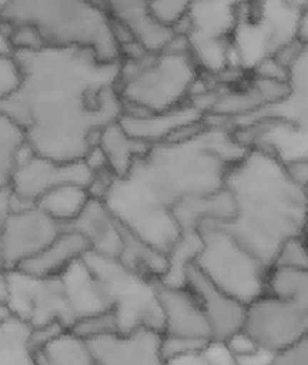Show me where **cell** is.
I'll list each match as a JSON object with an SVG mask.
<instances>
[{"instance_id":"cell-1","label":"cell","mask_w":308,"mask_h":365,"mask_svg":"<svg viewBox=\"0 0 308 365\" xmlns=\"http://www.w3.org/2000/svg\"><path fill=\"white\" fill-rule=\"evenodd\" d=\"M21 82L0 110L24 132L26 143L43 158L79 162L103 128L124 112L118 96L120 62H106L83 48L43 47L14 51Z\"/></svg>"},{"instance_id":"cell-2","label":"cell","mask_w":308,"mask_h":365,"mask_svg":"<svg viewBox=\"0 0 308 365\" xmlns=\"http://www.w3.org/2000/svg\"><path fill=\"white\" fill-rule=\"evenodd\" d=\"M248 150L233 128L205 120L195 135L151 145L130 171L112 178L103 201L127 230L168 255L182 236L174 208L224 189L228 169Z\"/></svg>"},{"instance_id":"cell-3","label":"cell","mask_w":308,"mask_h":365,"mask_svg":"<svg viewBox=\"0 0 308 365\" xmlns=\"http://www.w3.org/2000/svg\"><path fill=\"white\" fill-rule=\"evenodd\" d=\"M225 189L233 200L235 213L225 228L269 269L279 246L304 236L308 217L307 190L294 185L277 154L251 147L231 165Z\"/></svg>"},{"instance_id":"cell-4","label":"cell","mask_w":308,"mask_h":365,"mask_svg":"<svg viewBox=\"0 0 308 365\" xmlns=\"http://www.w3.org/2000/svg\"><path fill=\"white\" fill-rule=\"evenodd\" d=\"M0 24L29 26L46 47L83 48L106 62L123 59L113 20L93 0H5Z\"/></svg>"},{"instance_id":"cell-5","label":"cell","mask_w":308,"mask_h":365,"mask_svg":"<svg viewBox=\"0 0 308 365\" xmlns=\"http://www.w3.org/2000/svg\"><path fill=\"white\" fill-rule=\"evenodd\" d=\"M204 73L183 36L156 51L139 50L120 62L118 96L124 112L160 113L194 100Z\"/></svg>"},{"instance_id":"cell-6","label":"cell","mask_w":308,"mask_h":365,"mask_svg":"<svg viewBox=\"0 0 308 365\" xmlns=\"http://www.w3.org/2000/svg\"><path fill=\"white\" fill-rule=\"evenodd\" d=\"M243 331L272 355L307 335L308 270H269L266 293L248 305Z\"/></svg>"},{"instance_id":"cell-7","label":"cell","mask_w":308,"mask_h":365,"mask_svg":"<svg viewBox=\"0 0 308 365\" xmlns=\"http://www.w3.org/2000/svg\"><path fill=\"white\" fill-rule=\"evenodd\" d=\"M198 231L201 250L194 264L205 278L245 305L266 293L271 269L221 225L205 222Z\"/></svg>"},{"instance_id":"cell-8","label":"cell","mask_w":308,"mask_h":365,"mask_svg":"<svg viewBox=\"0 0 308 365\" xmlns=\"http://www.w3.org/2000/svg\"><path fill=\"white\" fill-rule=\"evenodd\" d=\"M83 262L91 269L117 320L118 332L147 328L163 334L158 297L159 281L125 267L120 259L88 251Z\"/></svg>"},{"instance_id":"cell-9","label":"cell","mask_w":308,"mask_h":365,"mask_svg":"<svg viewBox=\"0 0 308 365\" xmlns=\"http://www.w3.org/2000/svg\"><path fill=\"white\" fill-rule=\"evenodd\" d=\"M96 174L85 160L58 162L35 154L26 147L17 162L9 181V195L12 204L35 205L43 195L62 185H81L91 187Z\"/></svg>"},{"instance_id":"cell-10","label":"cell","mask_w":308,"mask_h":365,"mask_svg":"<svg viewBox=\"0 0 308 365\" xmlns=\"http://www.w3.org/2000/svg\"><path fill=\"white\" fill-rule=\"evenodd\" d=\"M9 308L12 314L34 329L61 324L67 331L73 319L59 277H32L17 269L8 270Z\"/></svg>"},{"instance_id":"cell-11","label":"cell","mask_w":308,"mask_h":365,"mask_svg":"<svg viewBox=\"0 0 308 365\" xmlns=\"http://www.w3.org/2000/svg\"><path fill=\"white\" fill-rule=\"evenodd\" d=\"M12 202V200H11ZM61 224L36 205L11 204L0 224V246L6 270L40 254L63 231Z\"/></svg>"},{"instance_id":"cell-12","label":"cell","mask_w":308,"mask_h":365,"mask_svg":"<svg viewBox=\"0 0 308 365\" xmlns=\"http://www.w3.org/2000/svg\"><path fill=\"white\" fill-rule=\"evenodd\" d=\"M185 285L195 294L207 317L213 343H225L230 336L243 329L248 305L205 278L194 263H190L185 272Z\"/></svg>"},{"instance_id":"cell-13","label":"cell","mask_w":308,"mask_h":365,"mask_svg":"<svg viewBox=\"0 0 308 365\" xmlns=\"http://www.w3.org/2000/svg\"><path fill=\"white\" fill-rule=\"evenodd\" d=\"M162 332L140 328L113 332L86 341L97 365H166Z\"/></svg>"},{"instance_id":"cell-14","label":"cell","mask_w":308,"mask_h":365,"mask_svg":"<svg viewBox=\"0 0 308 365\" xmlns=\"http://www.w3.org/2000/svg\"><path fill=\"white\" fill-rule=\"evenodd\" d=\"M205 118L207 113L204 108L197 100H192L182 108L160 113L123 112L118 121L132 138L147 145H156L182 136L186 130L202 124Z\"/></svg>"},{"instance_id":"cell-15","label":"cell","mask_w":308,"mask_h":365,"mask_svg":"<svg viewBox=\"0 0 308 365\" xmlns=\"http://www.w3.org/2000/svg\"><path fill=\"white\" fill-rule=\"evenodd\" d=\"M158 297L165 335L213 341L207 317L198 299L186 285H166L159 281Z\"/></svg>"},{"instance_id":"cell-16","label":"cell","mask_w":308,"mask_h":365,"mask_svg":"<svg viewBox=\"0 0 308 365\" xmlns=\"http://www.w3.org/2000/svg\"><path fill=\"white\" fill-rule=\"evenodd\" d=\"M111 19L130 35L136 46L147 51L173 44L178 34L154 19L151 0H103Z\"/></svg>"},{"instance_id":"cell-17","label":"cell","mask_w":308,"mask_h":365,"mask_svg":"<svg viewBox=\"0 0 308 365\" xmlns=\"http://www.w3.org/2000/svg\"><path fill=\"white\" fill-rule=\"evenodd\" d=\"M67 228L81 232L91 252L118 259L123 250V225L103 200L91 198L81 216Z\"/></svg>"},{"instance_id":"cell-18","label":"cell","mask_w":308,"mask_h":365,"mask_svg":"<svg viewBox=\"0 0 308 365\" xmlns=\"http://www.w3.org/2000/svg\"><path fill=\"white\" fill-rule=\"evenodd\" d=\"M59 278L63 293H66L73 324L83 317L111 311L105 292L91 269L83 262V258L77 259L68 269L63 270Z\"/></svg>"},{"instance_id":"cell-19","label":"cell","mask_w":308,"mask_h":365,"mask_svg":"<svg viewBox=\"0 0 308 365\" xmlns=\"http://www.w3.org/2000/svg\"><path fill=\"white\" fill-rule=\"evenodd\" d=\"M88 251L89 245L81 232L73 228H63V231L46 250L26 259L16 269L40 278L59 277L77 259L83 258Z\"/></svg>"},{"instance_id":"cell-20","label":"cell","mask_w":308,"mask_h":365,"mask_svg":"<svg viewBox=\"0 0 308 365\" xmlns=\"http://www.w3.org/2000/svg\"><path fill=\"white\" fill-rule=\"evenodd\" d=\"M97 147L105 154L113 177H123L143 158L151 145L128 135L120 121L109 124L98 136Z\"/></svg>"},{"instance_id":"cell-21","label":"cell","mask_w":308,"mask_h":365,"mask_svg":"<svg viewBox=\"0 0 308 365\" xmlns=\"http://www.w3.org/2000/svg\"><path fill=\"white\" fill-rule=\"evenodd\" d=\"M0 365H38L34 328L16 316L0 322Z\"/></svg>"},{"instance_id":"cell-22","label":"cell","mask_w":308,"mask_h":365,"mask_svg":"<svg viewBox=\"0 0 308 365\" xmlns=\"http://www.w3.org/2000/svg\"><path fill=\"white\" fill-rule=\"evenodd\" d=\"M89 189L81 185H62L48 190L35 204L41 210L56 220L62 227H70L81 216L88 202L91 201Z\"/></svg>"},{"instance_id":"cell-23","label":"cell","mask_w":308,"mask_h":365,"mask_svg":"<svg viewBox=\"0 0 308 365\" xmlns=\"http://www.w3.org/2000/svg\"><path fill=\"white\" fill-rule=\"evenodd\" d=\"M38 365H97L86 341L63 331L36 349Z\"/></svg>"},{"instance_id":"cell-24","label":"cell","mask_w":308,"mask_h":365,"mask_svg":"<svg viewBox=\"0 0 308 365\" xmlns=\"http://www.w3.org/2000/svg\"><path fill=\"white\" fill-rule=\"evenodd\" d=\"M26 147L28 143L23 128L0 110V192L8 190L12 173Z\"/></svg>"},{"instance_id":"cell-25","label":"cell","mask_w":308,"mask_h":365,"mask_svg":"<svg viewBox=\"0 0 308 365\" xmlns=\"http://www.w3.org/2000/svg\"><path fill=\"white\" fill-rule=\"evenodd\" d=\"M272 267L290 270H308V242L305 236L292 237L279 246Z\"/></svg>"},{"instance_id":"cell-26","label":"cell","mask_w":308,"mask_h":365,"mask_svg":"<svg viewBox=\"0 0 308 365\" xmlns=\"http://www.w3.org/2000/svg\"><path fill=\"white\" fill-rule=\"evenodd\" d=\"M68 331L76 336L82 338L83 341H89L103 335L118 332V326H117V320H115L113 312L105 311V312H98V314H93V316L77 320Z\"/></svg>"},{"instance_id":"cell-27","label":"cell","mask_w":308,"mask_h":365,"mask_svg":"<svg viewBox=\"0 0 308 365\" xmlns=\"http://www.w3.org/2000/svg\"><path fill=\"white\" fill-rule=\"evenodd\" d=\"M194 2L195 0H151V12L154 19L177 32Z\"/></svg>"},{"instance_id":"cell-28","label":"cell","mask_w":308,"mask_h":365,"mask_svg":"<svg viewBox=\"0 0 308 365\" xmlns=\"http://www.w3.org/2000/svg\"><path fill=\"white\" fill-rule=\"evenodd\" d=\"M20 82L21 70L16 55L0 51V103L16 93Z\"/></svg>"},{"instance_id":"cell-29","label":"cell","mask_w":308,"mask_h":365,"mask_svg":"<svg viewBox=\"0 0 308 365\" xmlns=\"http://www.w3.org/2000/svg\"><path fill=\"white\" fill-rule=\"evenodd\" d=\"M213 341L197 340V338L162 335V354L165 359L182 356L192 354V351H201L207 349Z\"/></svg>"},{"instance_id":"cell-30","label":"cell","mask_w":308,"mask_h":365,"mask_svg":"<svg viewBox=\"0 0 308 365\" xmlns=\"http://www.w3.org/2000/svg\"><path fill=\"white\" fill-rule=\"evenodd\" d=\"M266 365H308V334L284 350L277 351Z\"/></svg>"},{"instance_id":"cell-31","label":"cell","mask_w":308,"mask_h":365,"mask_svg":"<svg viewBox=\"0 0 308 365\" xmlns=\"http://www.w3.org/2000/svg\"><path fill=\"white\" fill-rule=\"evenodd\" d=\"M222 344L227 347L231 356H235V358H247V356H251V355L257 354V351L262 350L243 329L239 331L237 334H235L233 336H230L228 340Z\"/></svg>"},{"instance_id":"cell-32","label":"cell","mask_w":308,"mask_h":365,"mask_svg":"<svg viewBox=\"0 0 308 365\" xmlns=\"http://www.w3.org/2000/svg\"><path fill=\"white\" fill-rule=\"evenodd\" d=\"M286 173L294 185L308 190V158L290 159L284 162Z\"/></svg>"},{"instance_id":"cell-33","label":"cell","mask_w":308,"mask_h":365,"mask_svg":"<svg viewBox=\"0 0 308 365\" xmlns=\"http://www.w3.org/2000/svg\"><path fill=\"white\" fill-rule=\"evenodd\" d=\"M207 349L201 350V351H192V354L175 356L171 359H166V365H213L212 359L207 354Z\"/></svg>"},{"instance_id":"cell-34","label":"cell","mask_w":308,"mask_h":365,"mask_svg":"<svg viewBox=\"0 0 308 365\" xmlns=\"http://www.w3.org/2000/svg\"><path fill=\"white\" fill-rule=\"evenodd\" d=\"M207 354L213 365H239L222 343H212L207 349Z\"/></svg>"},{"instance_id":"cell-35","label":"cell","mask_w":308,"mask_h":365,"mask_svg":"<svg viewBox=\"0 0 308 365\" xmlns=\"http://www.w3.org/2000/svg\"><path fill=\"white\" fill-rule=\"evenodd\" d=\"M9 302V277L6 269H0V305Z\"/></svg>"},{"instance_id":"cell-36","label":"cell","mask_w":308,"mask_h":365,"mask_svg":"<svg viewBox=\"0 0 308 365\" xmlns=\"http://www.w3.org/2000/svg\"><path fill=\"white\" fill-rule=\"evenodd\" d=\"M307 195H308V190H307ZM304 236H305V239H307V242H308V217H307V224H305V231H304Z\"/></svg>"},{"instance_id":"cell-37","label":"cell","mask_w":308,"mask_h":365,"mask_svg":"<svg viewBox=\"0 0 308 365\" xmlns=\"http://www.w3.org/2000/svg\"><path fill=\"white\" fill-rule=\"evenodd\" d=\"M93 2H96V4H98V5H101L103 8H105V5H103V0H93Z\"/></svg>"}]
</instances>
